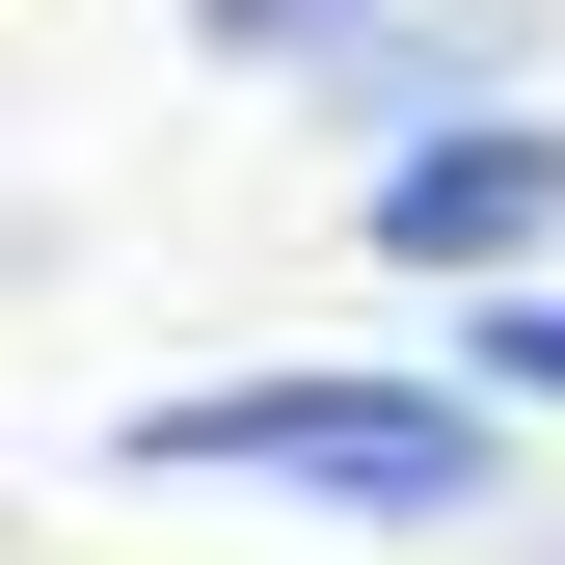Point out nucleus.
<instances>
[{"label":"nucleus","instance_id":"obj_1","mask_svg":"<svg viewBox=\"0 0 565 565\" xmlns=\"http://www.w3.org/2000/svg\"><path fill=\"white\" fill-rule=\"evenodd\" d=\"M108 484H297V512H484V377H189Z\"/></svg>","mask_w":565,"mask_h":565},{"label":"nucleus","instance_id":"obj_2","mask_svg":"<svg viewBox=\"0 0 565 565\" xmlns=\"http://www.w3.org/2000/svg\"><path fill=\"white\" fill-rule=\"evenodd\" d=\"M377 243L458 269V297H512V269L565 243V135H404V162H377Z\"/></svg>","mask_w":565,"mask_h":565},{"label":"nucleus","instance_id":"obj_3","mask_svg":"<svg viewBox=\"0 0 565 565\" xmlns=\"http://www.w3.org/2000/svg\"><path fill=\"white\" fill-rule=\"evenodd\" d=\"M484 404H565V297H484Z\"/></svg>","mask_w":565,"mask_h":565},{"label":"nucleus","instance_id":"obj_4","mask_svg":"<svg viewBox=\"0 0 565 565\" xmlns=\"http://www.w3.org/2000/svg\"><path fill=\"white\" fill-rule=\"evenodd\" d=\"M216 54H350V0H189Z\"/></svg>","mask_w":565,"mask_h":565}]
</instances>
